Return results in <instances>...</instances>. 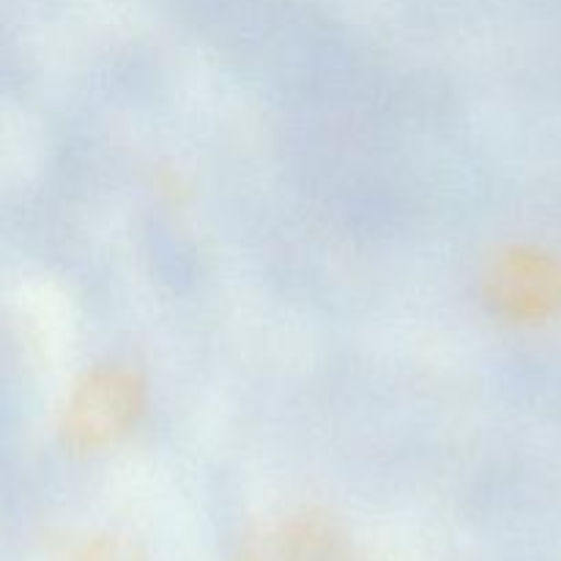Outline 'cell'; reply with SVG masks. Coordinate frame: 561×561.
Here are the masks:
<instances>
[{"label": "cell", "mask_w": 561, "mask_h": 561, "mask_svg": "<svg viewBox=\"0 0 561 561\" xmlns=\"http://www.w3.org/2000/svg\"><path fill=\"white\" fill-rule=\"evenodd\" d=\"M142 411V387L131 373L102 367L82 378L71 392L64 416V436L82 453L110 447L124 436Z\"/></svg>", "instance_id": "cell-1"}, {"label": "cell", "mask_w": 561, "mask_h": 561, "mask_svg": "<svg viewBox=\"0 0 561 561\" xmlns=\"http://www.w3.org/2000/svg\"><path fill=\"white\" fill-rule=\"evenodd\" d=\"M239 561H351V557L327 520L301 515L247 542Z\"/></svg>", "instance_id": "cell-2"}, {"label": "cell", "mask_w": 561, "mask_h": 561, "mask_svg": "<svg viewBox=\"0 0 561 561\" xmlns=\"http://www.w3.org/2000/svg\"><path fill=\"white\" fill-rule=\"evenodd\" d=\"M71 561H140V559H137V553L131 551L126 542L104 537V540H96L91 542V546L80 548V551L71 557Z\"/></svg>", "instance_id": "cell-4"}, {"label": "cell", "mask_w": 561, "mask_h": 561, "mask_svg": "<svg viewBox=\"0 0 561 561\" xmlns=\"http://www.w3.org/2000/svg\"><path fill=\"white\" fill-rule=\"evenodd\" d=\"M551 268L529 252H507L493 268L491 305L507 318H531L551 299Z\"/></svg>", "instance_id": "cell-3"}]
</instances>
